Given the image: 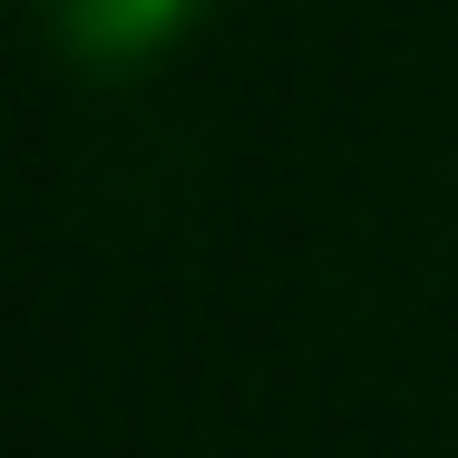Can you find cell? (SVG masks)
Listing matches in <instances>:
<instances>
[{
	"label": "cell",
	"instance_id": "cell-1",
	"mask_svg": "<svg viewBox=\"0 0 458 458\" xmlns=\"http://www.w3.org/2000/svg\"><path fill=\"white\" fill-rule=\"evenodd\" d=\"M195 10H205V0H49L59 49H69V59H89V69H127V59L166 49Z\"/></svg>",
	"mask_w": 458,
	"mask_h": 458
}]
</instances>
